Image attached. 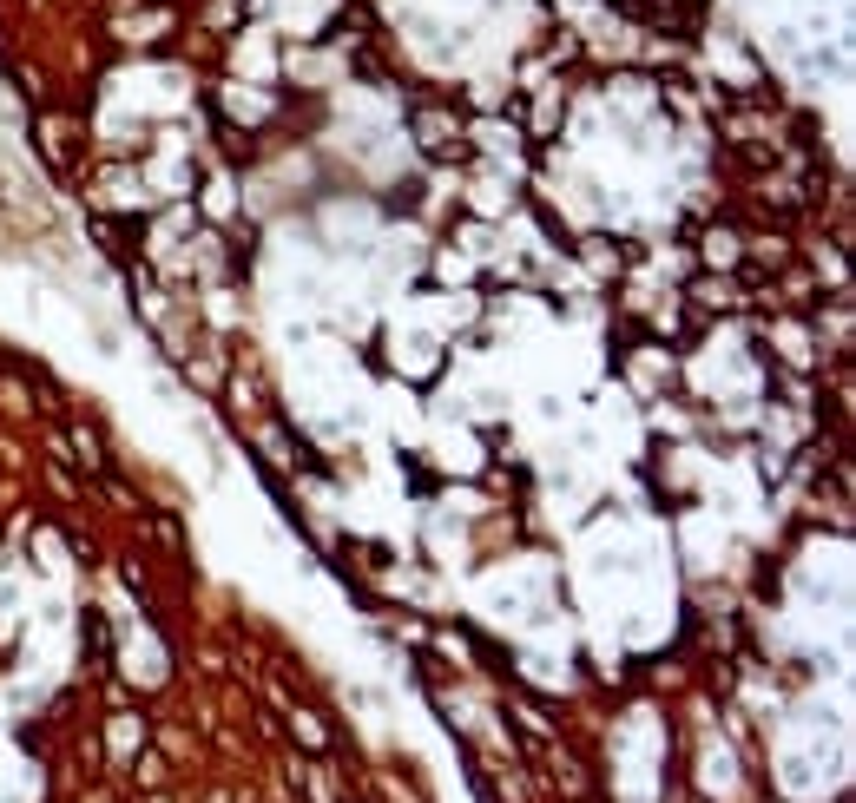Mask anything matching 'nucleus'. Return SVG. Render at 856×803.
<instances>
[{
  "label": "nucleus",
  "instance_id": "nucleus-1",
  "mask_svg": "<svg viewBox=\"0 0 856 803\" xmlns=\"http://www.w3.org/2000/svg\"><path fill=\"white\" fill-rule=\"evenodd\" d=\"M409 132H415V145H422V152H448V145H461V119H455L448 106H415Z\"/></svg>",
  "mask_w": 856,
  "mask_h": 803
},
{
  "label": "nucleus",
  "instance_id": "nucleus-2",
  "mask_svg": "<svg viewBox=\"0 0 856 803\" xmlns=\"http://www.w3.org/2000/svg\"><path fill=\"white\" fill-rule=\"evenodd\" d=\"M580 257H587L593 277H619V270H626V244H613V237H587Z\"/></svg>",
  "mask_w": 856,
  "mask_h": 803
},
{
  "label": "nucleus",
  "instance_id": "nucleus-3",
  "mask_svg": "<svg viewBox=\"0 0 856 803\" xmlns=\"http://www.w3.org/2000/svg\"><path fill=\"white\" fill-rule=\"evenodd\" d=\"M659 382H672V356H659V349H639V356H633V389L652 395Z\"/></svg>",
  "mask_w": 856,
  "mask_h": 803
},
{
  "label": "nucleus",
  "instance_id": "nucleus-4",
  "mask_svg": "<svg viewBox=\"0 0 856 803\" xmlns=\"http://www.w3.org/2000/svg\"><path fill=\"white\" fill-rule=\"evenodd\" d=\"M560 119H567V93L554 86V93H540V99H534V119H527V132H534V139H547Z\"/></svg>",
  "mask_w": 856,
  "mask_h": 803
}]
</instances>
